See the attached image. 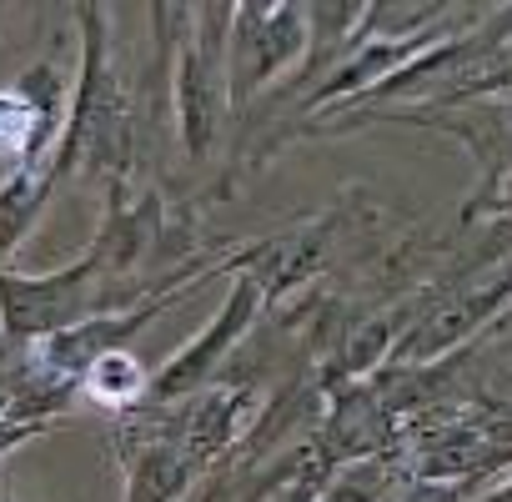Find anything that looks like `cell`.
<instances>
[{
  "instance_id": "1",
  "label": "cell",
  "mask_w": 512,
  "mask_h": 502,
  "mask_svg": "<svg viewBox=\"0 0 512 502\" xmlns=\"http://www.w3.org/2000/svg\"><path fill=\"white\" fill-rule=\"evenodd\" d=\"M81 16L91 26L86 31V76H81V91H76V116H71L66 146L56 156V176L71 171L76 161L121 171L126 151H131V126H136L131 96L121 91V81L106 66V11H81Z\"/></svg>"
},
{
  "instance_id": "4",
  "label": "cell",
  "mask_w": 512,
  "mask_h": 502,
  "mask_svg": "<svg viewBox=\"0 0 512 502\" xmlns=\"http://www.w3.org/2000/svg\"><path fill=\"white\" fill-rule=\"evenodd\" d=\"M307 11L292 6H241L236 11V31H231V106H246L256 96V86H267L277 71H287V61L302 51V31Z\"/></svg>"
},
{
  "instance_id": "2",
  "label": "cell",
  "mask_w": 512,
  "mask_h": 502,
  "mask_svg": "<svg viewBox=\"0 0 512 502\" xmlns=\"http://www.w3.org/2000/svg\"><path fill=\"white\" fill-rule=\"evenodd\" d=\"M111 277L106 257L91 251L86 262L56 272V277H16V272H0V307H6V327L21 337L36 332H71L76 317L96 312V282Z\"/></svg>"
},
{
  "instance_id": "3",
  "label": "cell",
  "mask_w": 512,
  "mask_h": 502,
  "mask_svg": "<svg viewBox=\"0 0 512 502\" xmlns=\"http://www.w3.org/2000/svg\"><path fill=\"white\" fill-rule=\"evenodd\" d=\"M236 11H201V31L181 56L176 71V106H181V141L196 161L211 156L216 136H221V106H226V66H221V41H226V21Z\"/></svg>"
},
{
  "instance_id": "5",
  "label": "cell",
  "mask_w": 512,
  "mask_h": 502,
  "mask_svg": "<svg viewBox=\"0 0 512 502\" xmlns=\"http://www.w3.org/2000/svg\"><path fill=\"white\" fill-rule=\"evenodd\" d=\"M256 297H262V287H256L251 277H241V282H236V292H231V302H226V312H221V322H216V327H211V332H206V337H201V342H196L186 357H176V362H171V367L151 382V392H156V397H176V392H186L191 382H201V372L221 357V347H226V342L246 327V317H251Z\"/></svg>"
}]
</instances>
